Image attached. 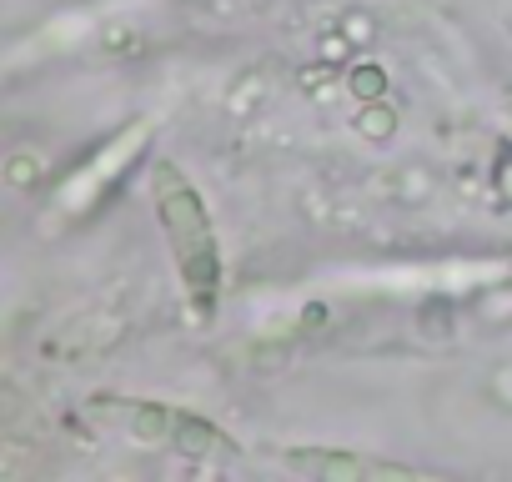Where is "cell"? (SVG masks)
I'll list each match as a JSON object with an SVG mask.
<instances>
[{
  "label": "cell",
  "mask_w": 512,
  "mask_h": 482,
  "mask_svg": "<svg viewBox=\"0 0 512 482\" xmlns=\"http://www.w3.org/2000/svg\"><path fill=\"white\" fill-rule=\"evenodd\" d=\"M151 201H156V221L166 231V247L176 257V272H181L191 307L201 317H211L216 292H221V241H216V226H211L201 191L186 181V171L176 161H156L151 166Z\"/></svg>",
  "instance_id": "6da1fadb"
},
{
  "label": "cell",
  "mask_w": 512,
  "mask_h": 482,
  "mask_svg": "<svg viewBox=\"0 0 512 482\" xmlns=\"http://www.w3.org/2000/svg\"><path fill=\"white\" fill-rule=\"evenodd\" d=\"M116 412L126 417L131 437L146 447H166V452H186V457H236L241 447L206 417L176 407V402H146V397H121Z\"/></svg>",
  "instance_id": "7a4b0ae2"
},
{
  "label": "cell",
  "mask_w": 512,
  "mask_h": 482,
  "mask_svg": "<svg viewBox=\"0 0 512 482\" xmlns=\"http://www.w3.org/2000/svg\"><path fill=\"white\" fill-rule=\"evenodd\" d=\"M282 467L302 472V477H322V482H387V477H427L422 467L407 462H387V457H367V452H347V447H287Z\"/></svg>",
  "instance_id": "3957f363"
},
{
  "label": "cell",
  "mask_w": 512,
  "mask_h": 482,
  "mask_svg": "<svg viewBox=\"0 0 512 482\" xmlns=\"http://www.w3.org/2000/svg\"><path fill=\"white\" fill-rule=\"evenodd\" d=\"M146 136H151V121H136V126L126 131V136H116V141L106 146V161H116V156H131V151H141V146H146ZM101 176H106V166H91L86 176H76V186H66V196H76L81 186H96Z\"/></svg>",
  "instance_id": "277c9868"
}]
</instances>
